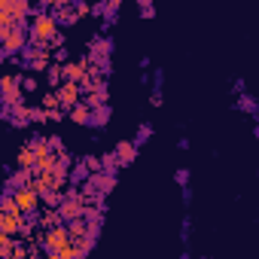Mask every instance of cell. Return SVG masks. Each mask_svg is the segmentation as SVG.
<instances>
[{
	"instance_id": "30",
	"label": "cell",
	"mask_w": 259,
	"mask_h": 259,
	"mask_svg": "<svg viewBox=\"0 0 259 259\" xmlns=\"http://www.w3.org/2000/svg\"><path fill=\"white\" fill-rule=\"evenodd\" d=\"M92 16H107V4H92Z\"/></svg>"
},
{
	"instance_id": "2",
	"label": "cell",
	"mask_w": 259,
	"mask_h": 259,
	"mask_svg": "<svg viewBox=\"0 0 259 259\" xmlns=\"http://www.w3.org/2000/svg\"><path fill=\"white\" fill-rule=\"evenodd\" d=\"M61 217H64V223H73V220H85V210H89V201L82 198V192L76 189V186H70L67 192H64V201H61Z\"/></svg>"
},
{
	"instance_id": "8",
	"label": "cell",
	"mask_w": 259,
	"mask_h": 259,
	"mask_svg": "<svg viewBox=\"0 0 259 259\" xmlns=\"http://www.w3.org/2000/svg\"><path fill=\"white\" fill-rule=\"evenodd\" d=\"M4 119L13 122L16 128H25L28 122H34V107L28 104H19V107H4Z\"/></svg>"
},
{
	"instance_id": "33",
	"label": "cell",
	"mask_w": 259,
	"mask_h": 259,
	"mask_svg": "<svg viewBox=\"0 0 259 259\" xmlns=\"http://www.w3.org/2000/svg\"><path fill=\"white\" fill-rule=\"evenodd\" d=\"M150 101H153V107H159V104H162V92H159V89H156V92H153V98H150Z\"/></svg>"
},
{
	"instance_id": "24",
	"label": "cell",
	"mask_w": 259,
	"mask_h": 259,
	"mask_svg": "<svg viewBox=\"0 0 259 259\" xmlns=\"http://www.w3.org/2000/svg\"><path fill=\"white\" fill-rule=\"evenodd\" d=\"M150 138H153V125H141V128H138V138H135V144L141 147V144H144V141H150Z\"/></svg>"
},
{
	"instance_id": "36",
	"label": "cell",
	"mask_w": 259,
	"mask_h": 259,
	"mask_svg": "<svg viewBox=\"0 0 259 259\" xmlns=\"http://www.w3.org/2000/svg\"><path fill=\"white\" fill-rule=\"evenodd\" d=\"M256 119H259V113H256Z\"/></svg>"
},
{
	"instance_id": "27",
	"label": "cell",
	"mask_w": 259,
	"mask_h": 259,
	"mask_svg": "<svg viewBox=\"0 0 259 259\" xmlns=\"http://www.w3.org/2000/svg\"><path fill=\"white\" fill-rule=\"evenodd\" d=\"M22 89H25V92H37V79H34V76H25V73H22Z\"/></svg>"
},
{
	"instance_id": "6",
	"label": "cell",
	"mask_w": 259,
	"mask_h": 259,
	"mask_svg": "<svg viewBox=\"0 0 259 259\" xmlns=\"http://www.w3.org/2000/svg\"><path fill=\"white\" fill-rule=\"evenodd\" d=\"M55 92H58V98H61V110H64V113H70V110H73L76 104H82V98H85L79 82H64V85L55 89Z\"/></svg>"
},
{
	"instance_id": "23",
	"label": "cell",
	"mask_w": 259,
	"mask_h": 259,
	"mask_svg": "<svg viewBox=\"0 0 259 259\" xmlns=\"http://www.w3.org/2000/svg\"><path fill=\"white\" fill-rule=\"evenodd\" d=\"M79 162L89 168V174H101V156H82Z\"/></svg>"
},
{
	"instance_id": "9",
	"label": "cell",
	"mask_w": 259,
	"mask_h": 259,
	"mask_svg": "<svg viewBox=\"0 0 259 259\" xmlns=\"http://www.w3.org/2000/svg\"><path fill=\"white\" fill-rule=\"evenodd\" d=\"M0 13H10L16 22H25L28 16H34V7L28 0H0Z\"/></svg>"
},
{
	"instance_id": "4",
	"label": "cell",
	"mask_w": 259,
	"mask_h": 259,
	"mask_svg": "<svg viewBox=\"0 0 259 259\" xmlns=\"http://www.w3.org/2000/svg\"><path fill=\"white\" fill-rule=\"evenodd\" d=\"M70 241H73V238H70L67 226H58V229H49V232H43V238H40V247H43L46 253H61V250H64Z\"/></svg>"
},
{
	"instance_id": "34",
	"label": "cell",
	"mask_w": 259,
	"mask_h": 259,
	"mask_svg": "<svg viewBox=\"0 0 259 259\" xmlns=\"http://www.w3.org/2000/svg\"><path fill=\"white\" fill-rule=\"evenodd\" d=\"M46 259H64L61 253H46Z\"/></svg>"
},
{
	"instance_id": "5",
	"label": "cell",
	"mask_w": 259,
	"mask_h": 259,
	"mask_svg": "<svg viewBox=\"0 0 259 259\" xmlns=\"http://www.w3.org/2000/svg\"><path fill=\"white\" fill-rule=\"evenodd\" d=\"M13 198H16V204H19V210L25 213V217H34L37 213V207H40V192L34 189V186H25V189H16L13 192Z\"/></svg>"
},
{
	"instance_id": "26",
	"label": "cell",
	"mask_w": 259,
	"mask_h": 259,
	"mask_svg": "<svg viewBox=\"0 0 259 259\" xmlns=\"http://www.w3.org/2000/svg\"><path fill=\"white\" fill-rule=\"evenodd\" d=\"M138 10H141V16H147V19H153V16H156V7L150 4V0H141Z\"/></svg>"
},
{
	"instance_id": "35",
	"label": "cell",
	"mask_w": 259,
	"mask_h": 259,
	"mask_svg": "<svg viewBox=\"0 0 259 259\" xmlns=\"http://www.w3.org/2000/svg\"><path fill=\"white\" fill-rule=\"evenodd\" d=\"M256 141H259V128H256Z\"/></svg>"
},
{
	"instance_id": "22",
	"label": "cell",
	"mask_w": 259,
	"mask_h": 259,
	"mask_svg": "<svg viewBox=\"0 0 259 259\" xmlns=\"http://www.w3.org/2000/svg\"><path fill=\"white\" fill-rule=\"evenodd\" d=\"M235 107H238V110H244V113H259V110H256V101H253V98H247V95H241V98L235 101Z\"/></svg>"
},
{
	"instance_id": "31",
	"label": "cell",
	"mask_w": 259,
	"mask_h": 259,
	"mask_svg": "<svg viewBox=\"0 0 259 259\" xmlns=\"http://www.w3.org/2000/svg\"><path fill=\"white\" fill-rule=\"evenodd\" d=\"M61 119H64V110H52L49 113V122H61Z\"/></svg>"
},
{
	"instance_id": "13",
	"label": "cell",
	"mask_w": 259,
	"mask_h": 259,
	"mask_svg": "<svg viewBox=\"0 0 259 259\" xmlns=\"http://www.w3.org/2000/svg\"><path fill=\"white\" fill-rule=\"evenodd\" d=\"M16 165H19V171H37V156H34V150H31L28 144L19 150V156H16Z\"/></svg>"
},
{
	"instance_id": "10",
	"label": "cell",
	"mask_w": 259,
	"mask_h": 259,
	"mask_svg": "<svg viewBox=\"0 0 259 259\" xmlns=\"http://www.w3.org/2000/svg\"><path fill=\"white\" fill-rule=\"evenodd\" d=\"M22 226H25V213L22 210H0V232L4 235H16V232H22Z\"/></svg>"
},
{
	"instance_id": "28",
	"label": "cell",
	"mask_w": 259,
	"mask_h": 259,
	"mask_svg": "<svg viewBox=\"0 0 259 259\" xmlns=\"http://www.w3.org/2000/svg\"><path fill=\"white\" fill-rule=\"evenodd\" d=\"M73 10H76V16H79V19L92 13V7H89V4H82V0H76V4H73Z\"/></svg>"
},
{
	"instance_id": "29",
	"label": "cell",
	"mask_w": 259,
	"mask_h": 259,
	"mask_svg": "<svg viewBox=\"0 0 259 259\" xmlns=\"http://www.w3.org/2000/svg\"><path fill=\"white\" fill-rule=\"evenodd\" d=\"M58 49H64V31H58L52 37V52H58Z\"/></svg>"
},
{
	"instance_id": "17",
	"label": "cell",
	"mask_w": 259,
	"mask_h": 259,
	"mask_svg": "<svg viewBox=\"0 0 259 259\" xmlns=\"http://www.w3.org/2000/svg\"><path fill=\"white\" fill-rule=\"evenodd\" d=\"M13 253H16L13 235H4V232H0V259H13Z\"/></svg>"
},
{
	"instance_id": "3",
	"label": "cell",
	"mask_w": 259,
	"mask_h": 259,
	"mask_svg": "<svg viewBox=\"0 0 259 259\" xmlns=\"http://www.w3.org/2000/svg\"><path fill=\"white\" fill-rule=\"evenodd\" d=\"M0 92H4V107L25 104V89H22V76L19 73H7L4 79H0Z\"/></svg>"
},
{
	"instance_id": "7",
	"label": "cell",
	"mask_w": 259,
	"mask_h": 259,
	"mask_svg": "<svg viewBox=\"0 0 259 259\" xmlns=\"http://www.w3.org/2000/svg\"><path fill=\"white\" fill-rule=\"evenodd\" d=\"M110 52H113L110 37H92V40H89V61H92V64L110 61Z\"/></svg>"
},
{
	"instance_id": "11",
	"label": "cell",
	"mask_w": 259,
	"mask_h": 259,
	"mask_svg": "<svg viewBox=\"0 0 259 259\" xmlns=\"http://www.w3.org/2000/svg\"><path fill=\"white\" fill-rule=\"evenodd\" d=\"M113 153H116L119 165H132V162L138 159V144H135V141H119Z\"/></svg>"
},
{
	"instance_id": "20",
	"label": "cell",
	"mask_w": 259,
	"mask_h": 259,
	"mask_svg": "<svg viewBox=\"0 0 259 259\" xmlns=\"http://www.w3.org/2000/svg\"><path fill=\"white\" fill-rule=\"evenodd\" d=\"M40 107H43V110H49V113H52V110H61V98H58V92H55V89H52V92H46V95H43V101H40Z\"/></svg>"
},
{
	"instance_id": "16",
	"label": "cell",
	"mask_w": 259,
	"mask_h": 259,
	"mask_svg": "<svg viewBox=\"0 0 259 259\" xmlns=\"http://www.w3.org/2000/svg\"><path fill=\"white\" fill-rule=\"evenodd\" d=\"M107 122H110V104L95 107V110H92V125H95V128H104Z\"/></svg>"
},
{
	"instance_id": "18",
	"label": "cell",
	"mask_w": 259,
	"mask_h": 259,
	"mask_svg": "<svg viewBox=\"0 0 259 259\" xmlns=\"http://www.w3.org/2000/svg\"><path fill=\"white\" fill-rule=\"evenodd\" d=\"M119 168H122V165H119L116 153H104V156H101V171H104V174H116Z\"/></svg>"
},
{
	"instance_id": "1",
	"label": "cell",
	"mask_w": 259,
	"mask_h": 259,
	"mask_svg": "<svg viewBox=\"0 0 259 259\" xmlns=\"http://www.w3.org/2000/svg\"><path fill=\"white\" fill-rule=\"evenodd\" d=\"M31 40V22L25 25H13V28H0V43H4V58L10 61L13 55L25 52Z\"/></svg>"
},
{
	"instance_id": "19",
	"label": "cell",
	"mask_w": 259,
	"mask_h": 259,
	"mask_svg": "<svg viewBox=\"0 0 259 259\" xmlns=\"http://www.w3.org/2000/svg\"><path fill=\"white\" fill-rule=\"evenodd\" d=\"M92 247H95V238H92V235H89V238H76V241H73V250H76V259H85Z\"/></svg>"
},
{
	"instance_id": "12",
	"label": "cell",
	"mask_w": 259,
	"mask_h": 259,
	"mask_svg": "<svg viewBox=\"0 0 259 259\" xmlns=\"http://www.w3.org/2000/svg\"><path fill=\"white\" fill-rule=\"evenodd\" d=\"M40 226H43V232L64 226V217H61V210H58V207H46V210L40 213Z\"/></svg>"
},
{
	"instance_id": "32",
	"label": "cell",
	"mask_w": 259,
	"mask_h": 259,
	"mask_svg": "<svg viewBox=\"0 0 259 259\" xmlns=\"http://www.w3.org/2000/svg\"><path fill=\"white\" fill-rule=\"evenodd\" d=\"M186 180H189V171H186V168H180V171H177V183H186Z\"/></svg>"
},
{
	"instance_id": "21",
	"label": "cell",
	"mask_w": 259,
	"mask_h": 259,
	"mask_svg": "<svg viewBox=\"0 0 259 259\" xmlns=\"http://www.w3.org/2000/svg\"><path fill=\"white\" fill-rule=\"evenodd\" d=\"M40 198H43V204H46V207H61V201H64V192H43Z\"/></svg>"
},
{
	"instance_id": "25",
	"label": "cell",
	"mask_w": 259,
	"mask_h": 259,
	"mask_svg": "<svg viewBox=\"0 0 259 259\" xmlns=\"http://www.w3.org/2000/svg\"><path fill=\"white\" fill-rule=\"evenodd\" d=\"M46 144H49V150H52V153H64V141H61L58 135H49V138H46Z\"/></svg>"
},
{
	"instance_id": "14",
	"label": "cell",
	"mask_w": 259,
	"mask_h": 259,
	"mask_svg": "<svg viewBox=\"0 0 259 259\" xmlns=\"http://www.w3.org/2000/svg\"><path fill=\"white\" fill-rule=\"evenodd\" d=\"M67 116H70V122H76V125H92V107H89V104H76Z\"/></svg>"
},
{
	"instance_id": "15",
	"label": "cell",
	"mask_w": 259,
	"mask_h": 259,
	"mask_svg": "<svg viewBox=\"0 0 259 259\" xmlns=\"http://www.w3.org/2000/svg\"><path fill=\"white\" fill-rule=\"evenodd\" d=\"M67 232H70L73 241H76V238H89V235H92V226H89L85 220H73V223H67Z\"/></svg>"
}]
</instances>
